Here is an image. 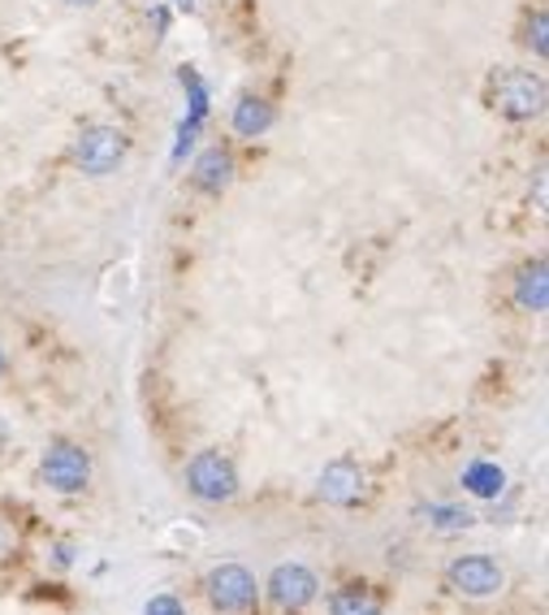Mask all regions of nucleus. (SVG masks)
<instances>
[{
  "label": "nucleus",
  "instance_id": "obj_19",
  "mask_svg": "<svg viewBox=\"0 0 549 615\" xmlns=\"http://www.w3.org/2000/svg\"><path fill=\"white\" fill-rule=\"evenodd\" d=\"M0 377H4V351H0Z\"/></svg>",
  "mask_w": 549,
  "mask_h": 615
},
{
  "label": "nucleus",
  "instance_id": "obj_18",
  "mask_svg": "<svg viewBox=\"0 0 549 615\" xmlns=\"http://www.w3.org/2000/svg\"><path fill=\"white\" fill-rule=\"evenodd\" d=\"M66 4H79V9H87V4H100V0H66Z\"/></svg>",
  "mask_w": 549,
  "mask_h": 615
},
{
  "label": "nucleus",
  "instance_id": "obj_15",
  "mask_svg": "<svg viewBox=\"0 0 549 615\" xmlns=\"http://www.w3.org/2000/svg\"><path fill=\"white\" fill-rule=\"evenodd\" d=\"M143 615H187V612H182V603H178L173 594H157V598L148 603V612Z\"/></svg>",
  "mask_w": 549,
  "mask_h": 615
},
{
  "label": "nucleus",
  "instance_id": "obj_14",
  "mask_svg": "<svg viewBox=\"0 0 549 615\" xmlns=\"http://www.w3.org/2000/svg\"><path fill=\"white\" fill-rule=\"evenodd\" d=\"M546 13H541V9H537V13H532V18H528V48H532V52H537V57H541V61H546L549 57V40H546Z\"/></svg>",
  "mask_w": 549,
  "mask_h": 615
},
{
  "label": "nucleus",
  "instance_id": "obj_9",
  "mask_svg": "<svg viewBox=\"0 0 549 615\" xmlns=\"http://www.w3.org/2000/svg\"><path fill=\"white\" fill-rule=\"evenodd\" d=\"M191 182H196V191H203V196H221L234 182V157L226 148H208L196 161V169H191Z\"/></svg>",
  "mask_w": 549,
  "mask_h": 615
},
{
  "label": "nucleus",
  "instance_id": "obj_6",
  "mask_svg": "<svg viewBox=\"0 0 549 615\" xmlns=\"http://www.w3.org/2000/svg\"><path fill=\"white\" fill-rule=\"evenodd\" d=\"M126 161V135L118 126H87L74 143V165L91 178H104Z\"/></svg>",
  "mask_w": 549,
  "mask_h": 615
},
{
  "label": "nucleus",
  "instance_id": "obj_3",
  "mask_svg": "<svg viewBox=\"0 0 549 615\" xmlns=\"http://www.w3.org/2000/svg\"><path fill=\"white\" fill-rule=\"evenodd\" d=\"M182 482H187V490L196 494L199 503H230L238 494V468L230 455L199 452L196 459L187 464Z\"/></svg>",
  "mask_w": 549,
  "mask_h": 615
},
{
  "label": "nucleus",
  "instance_id": "obj_4",
  "mask_svg": "<svg viewBox=\"0 0 549 615\" xmlns=\"http://www.w3.org/2000/svg\"><path fill=\"white\" fill-rule=\"evenodd\" d=\"M40 482L57 494H82L91 486V455L79 443H52L40 459Z\"/></svg>",
  "mask_w": 549,
  "mask_h": 615
},
{
  "label": "nucleus",
  "instance_id": "obj_8",
  "mask_svg": "<svg viewBox=\"0 0 549 615\" xmlns=\"http://www.w3.org/2000/svg\"><path fill=\"white\" fill-rule=\"evenodd\" d=\"M363 494H368L363 468L351 464V459H338V464H329L320 473V498L333 503V507H355V503H363Z\"/></svg>",
  "mask_w": 549,
  "mask_h": 615
},
{
  "label": "nucleus",
  "instance_id": "obj_13",
  "mask_svg": "<svg viewBox=\"0 0 549 615\" xmlns=\"http://www.w3.org/2000/svg\"><path fill=\"white\" fill-rule=\"evenodd\" d=\"M463 482H468L471 494H485V498H493V494L502 490V468H498V464H471Z\"/></svg>",
  "mask_w": 549,
  "mask_h": 615
},
{
  "label": "nucleus",
  "instance_id": "obj_11",
  "mask_svg": "<svg viewBox=\"0 0 549 615\" xmlns=\"http://www.w3.org/2000/svg\"><path fill=\"white\" fill-rule=\"evenodd\" d=\"M329 615H386V607L363 581H347L342 589L329 594Z\"/></svg>",
  "mask_w": 549,
  "mask_h": 615
},
{
  "label": "nucleus",
  "instance_id": "obj_2",
  "mask_svg": "<svg viewBox=\"0 0 549 615\" xmlns=\"http://www.w3.org/2000/svg\"><path fill=\"white\" fill-rule=\"evenodd\" d=\"M203 594L212 603V612L221 615H256L260 612V581L242 564H217L203 576Z\"/></svg>",
  "mask_w": 549,
  "mask_h": 615
},
{
  "label": "nucleus",
  "instance_id": "obj_1",
  "mask_svg": "<svg viewBox=\"0 0 549 615\" xmlns=\"http://www.w3.org/2000/svg\"><path fill=\"white\" fill-rule=\"evenodd\" d=\"M546 79L532 70H502L489 82V109L510 122H528L546 113Z\"/></svg>",
  "mask_w": 549,
  "mask_h": 615
},
{
  "label": "nucleus",
  "instance_id": "obj_16",
  "mask_svg": "<svg viewBox=\"0 0 549 615\" xmlns=\"http://www.w3.org/2000/svg\"><path fill=\"white\" fill-rule=\"evenodd\" d=\"M9 542H13V529H9L4 516H0V550H9Z\"/></svg>",
  "mask_w": 549,
  "mask_h": 615
},
{
  "label": "nucleus",
  "instance_id": "obj_5",
  "mask_svg": "<svg viewBox=\"0 0 549 615\" xmlns=\"http://www.w3.org/2000/svg\"><path fill=\"white\" fill-rule=\"evenodd\" d=\"M446 585L455 594H463V598H493V594H502L507 573H502V564L493 555H459L446 568Z\"/></svg>",
  "mask_w": 549,
  "mask_h": 615
},
{
  "label": "nucleus",
  "instance_id": "obj_12",
  "mask_svg": "<svg viewBox=\"0 0 549 615\" xmlns=\"http://www.w3.org/2000/svg\"><path fill=\"white\" fill-rule=\"evenodd\" d=\"M273 126V105L269 100H260V96H242L234 109V130L238 135H247V139H256V135H264Z\"/></svg>",
  "mask_w": 549,
  "mask_h": 615
},
{
  "label": "nucleus",
  "instance_id": "obj_7",
  "mask_svg": "<svg viewBox=\"0 0 549 615\" xmlns=\"http://www.w3.org/2000/svg\"><path fill=\"white\" fill-rule=\"evenodd\" d=\"M316 594H320V581L303 564H277L273 576H269V598H273V607H281V612L312 607Z\"/></svg>",
  "mask_w": 549,
  "mask_h": 615
},
{
  "label": "nucleus",
  "instance_id": "obj_10",
  "mask_svg": "<svg viewBox=\"0 0 549 615\" xmlns=\"http://www.w3.org/2000/svg\"><path fill=\"white\" fill-rule=\"evenodd\" d=\"M515 304H519L523 313H546V304H549L546 260H528V265L515 274Z\"/></svg>",
  "mask_w": 549,
  "mask_h": 615
},
{
  "label": "nucleus",
  "instance_id": "obj_17",
  "mask_svg": "<svg viewBox=\"0 0 549 615\" xmlns=\"http://www.w3.org/2000/svg\"><path fill=\"white\" fill-rule=\"evenodd\" d=\"M4 443H9V425L0 420V452H4Z\"/></svg>",
  "mask_w": 549,
  "mask_h": 615
}]
</instances>
